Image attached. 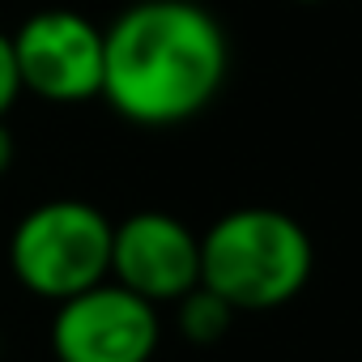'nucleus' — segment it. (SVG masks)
I'll return each instance as SVG.
<instances>
[{
    "label": "nucleus",
    "mask_w": 362,
    "mask_h": 362,
    "mask_svg": "<svg viewBox=\"0 0 362 362\" xmlns=\"http://www.w3.org/2000/svg\"><path fill=\"white\" fill-rule=\"evenodd\" d=\"M230 73L222 22L197 0H136L103 30V94L141 128L197 119Z\"/></svg>",
    "instance_id": "1"
},
{
    "label": "nucleus",
    "mask_w": 362,
    "mask_h": 362,
    "mask_svg": "<svg viewBox=\"0 0 362 362\" xmlns=\"http://www.w3.org/2000/svg\"><path fill=\"white\" fill-rule=\"evenodd\" d=\"M158 341V307L111 277L56 303L52 315L56 362H149Z\"/></svg>",
    "instance_id": "4"
},
{
    "label": "nucleus",
    "mask_w": 362,
    "mask_h": 362,
    "mask_svg": "<svg viewBox=\"0 0 362 362\" xmlns=\"http://www.w3.org/2000/svg\"><path fill=\"white\" fill-rule=\"evenodd\" d=\"M111 281L153 307L184 298L201 281V235L162 209L128 214L111 235Z\"/></svg>",
    "instance_id": "6"
},
{
    "label": "nucleus",
    "mask_w": 362,
    "mask_h": 362,
    "mask_svg": "<svg viewBox=\"0 0 362 362\" xmlns=\"http://www.w3.org/2000/svg\"><path fill=\"white\" fill-rule=\"evenodd\" d=\"M22 90L47 103H86L103 94V30L73 9H39L13 35Z\"/></svg>",
    "instance_id": "5"
},
{
    "label": "nucleus",
    "mask_w": 362,
    "mask_h": 362,
    "mask_svg": "<svg viewBox=\"0 0 362 362\" xmlns=\"http://www.w3.org/2000/svg\"><path fill=\"white\" fill-rule=\"evenodd\" d=\"M22 94V73H18V56H13V35L0 30V119L13 111Z\"/></svg>",
    "instance_id": "8"
},
{
    "label": "nucleus",
    "mask_w": 362,
    "mask_h": 362,
    "mask_svg": "<svg viewBox=\"0 0 362 362\" xmlns=\"http://www.w3.org/2000/svg\"><path fill=\"white\" fill-rule=\"evenodd\" d=\"M235 307L222 298V294H214L209 286H192L184 298H175V320H179V332H184L192 345H218L226 332H230V324H235Z\"/></svg>",
    "instance_id": "7"
},
{
    "label": "nucleus",
    "mask_w": 362,
    "mask_h": 362,
    "mask_svg": "<svg viewBox=\"0 0 362 362\" xmlns=\"http://www.w3.org/2000/svg\"><path fill=\"white\" fill-rule=\"evenodd\" d=\"M115 222L90 201H43L9 239L13 277L52 303H64L111 277Z\"/></svg>",
    "instance_id": "3"
},
{
    "label": "nucleus",
    "mask_w": 362,
    "mask_h": 362,
    "mask_svg": "<svg viewBox=\"0 0 362 362\" xmlns=\"http://www.w3.org/2000/svg\"><path fill=\"white\" fill-rule=\"evenodd\" d=\"M298 5H320V0H298Z\"/></svg>",
    "instance_id": "10"
},
{
    "label": "nucleus",
    "mask_w": 362,
    "mask_h": 362,
    "mask_svg": "<svg viewBox=\"0 0 362 362\" xmlns=\"http://www.w3.org/2000/svg\"><path fill=\"white\" fill-rule=\"evenodd\" d=\"M311 269V235L281 209H230L201 235V286L222 294L235 311L286 307L303 294Z\"/></svg>",
    "instance_id": "2"
},
{
    "label": "nucleus",
    "mask_w": 362,
    "mask_h": 362,
    "mask_svg": "<svg viewBox=\"0 0 362 362\" xmlns=\"http://www.w3.org/2000/svg\"><path fill=\"white\" fill-rule=\"evenodd\" d=\"M13 166V132H9V124L0 119V175H5Z\"/></svg>",
    "instance_id": "9"
}]
</instances>
